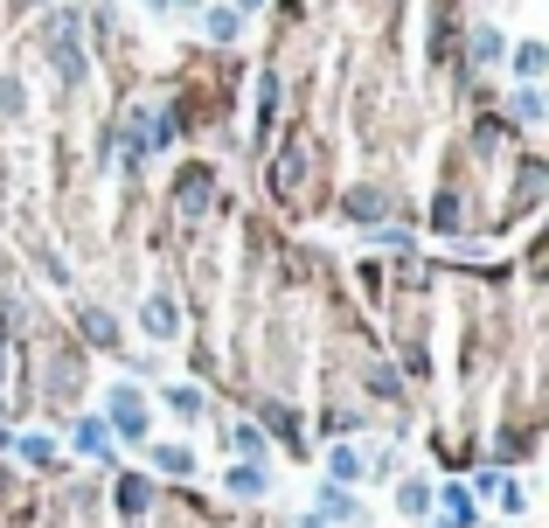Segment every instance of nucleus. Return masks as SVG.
Instances as JSON below:
<instances>
[{
	"label": "nucleus",
	"mask_w": 549,
	"mask_h": 528,
	"mask_svg": "<svg viewBox=\"0 0 549 528\" xmlns=\"http://www.w3.org/2000/svg\"><path fill=\"white\" fill-rule=\"evenodd\" d=\"M153 459H160V473H188V466H195V452H188V445H160Z\"/></svg>",
	"instance_id": "nucleus-12"
},
{
	"label": "nucleus",
	"mask_w": 549,
	"mask_h": 528,
	"mask_svg": "<svg viewBox=\"0 0 549 528\" xmlns=\"http://www.w3.org/2000/svg\"><path fill=\"white\" fill-rule=\"evenodd\" d=\"M105 431H119V438H146V403H139L133 383H112V390H105Z\"/></svg>",
	"instance_id": "nucleus-1"
},
{
	"label": "nucleus",
	"mask_w": 549,
	"mask_h": 528,
	"mask_svg": "<svg viewBox=\"0 0 549 528\" xmlns=\"http://www.w3.org/2000/svg\"><path fill=\"white\" fill-rule=\"evenodd\" d=\"M77 452H91V459H112V431H105V417H84V424H77Z\"/></svg>",
	"instance_id": "nucleus-4"
},
{
	"label": "nucleus",
	"mask_w": 549,
	"mask_h": 528,
	"mask_svg": "<svg viewBox=\"0 0 549 528\" xmlns=\"http://www.w3.org/2000/svg\"><path fill=\"white\" fill-rule=\"evenodd\" d=\"M327 466H334V480H355V473H362V459H355L348 445H334V459H327Z\"/></svg>",
	"instance_id": "nucleus-18"
},
{
	"label": "nucleus",
	"mask_w": 549,
	"mask_h": 528,
	"mask_svg": "<svg viewBox=\"0 0 549 528\" xmlns=\"http://www.w3.org/2000/svg\"><path fill=\"white\" fill-rule=\"evenodd\" d=\"M515 70H522V77L536 84V77L549 70V49H543V42H515Z\"/></svg>",
	"instance_id": "nucleus-6"
},
{
	"label": "nucleus",
	"mask_w": 549,
	"mask_h": 528,
	"mask_svg": "<svg viewBox=\"0 0 549 528\" xmlns=\"http://www.w3.org/2000/svg\"><path fill=\"white\" fill-rule=\"evenodd\" d=\"M501 49H508V42H501V35H494V28H480V35H473V63H494V56H501Z\"/></svg>",
	"instance_id": "nucleus-14"
},
{
	"label": "nucleus",
	"mask_w": 549,
	"mask_h": 528,
	"mask_svg": "<svg viewBox=\"0 0 549 528\" xmlns=\"http://www.w3.org/2000/svg\"><path fill=\"white\" fill-rule=\"evenodd\" d=\"M230 445H237L244 459H258V452H265V431H258V424H237V431H230Z\"/></svg>",
	"instance_id": "nucleus-11"
},
{
	"label": "nucleus",
	"mask_w": 549,
	"mask_h": 528,
	"mask_svg": "<svg viewBox=\"0 0 549 528\" xmlns=\"http://www.w3.org/2000/svg\"><path fill=\"white\" fill-rule=\"evenodd\" d=\"M146 501H153V487H146L139 473H126V480H119V515H126V522H139V515H146Z\"/></svg>",
	"instance_id": "nucleus-5"
},
{
	"label": "nucleus",
	"mask_w": 549,
	"mask_h": 528,
	"mask_svg": "<svg viewBox=\"0 0 549 528\" xmlns=\"http://www.w3.org/2000/svg\"><path fill=\"white\" fill-rule=\"evenodd\" d=\"M244 7H258V0H244Z\"/></svg>",
	"instance_id": "nucleus-21"
},
{
	"label": "nucleus",
	"mask_w": 549,
	"mask_h": 528,
	"mask_svg": "<svg viewBox=\"0 0 549 528\" xmlns=\"http://www.w3.org/2000/svg\"><path fill=\"white\" fill-rule=\"evenodd\" d=\"M397 508H404V515H424V508H431V487H424V480H411V487L397 494Z\"/></svg>",
	"instance_id": "nucleus-13"
},
{
	"label": "nucleus",
	"mask_w": 549,
	"mask_h": 528,
	"mask_svg": "<svg viewBox=\"0 0 549 528\" xmlns=\"http://www.w3.org/2000/svg\"><path fill=\"white\" fill-rule=\"evenodd\" d=\"M167 403H174L181 417H202V390H167Z\"/></svg>",
	"instance_id": "nucleus-19"
},
{
	"label": "nucleus",
	"mask_w": 549,
	"mask_h": 528,
	"mask_svg": "<svg viewBox=\"0 0 549 528\" xmlns=\"http://www.w3.org/2000/svg\"><path fill=\"white\" fill-rule=\"evenodd\" d=\"M209 188H216V174H209V167H188V174L174 181V195H181V209H188V216L209 202Z\"/></svg>",
	"instance_id": "nucleus-3"
},
{
	"label": "nucleus",
	"mask_w": 549,
	"mask_h": 528,
	"mask_svg": "<svg viewBox=\"0 0 549 528\" xmlns=\"http://www.w3.org/2000/svg\"><path fill=\"white\" fill-rule=\"evenodd\" d=\"M14 445H21V459H28V466H49V459H56V445H49V438H14Z\"/></svg>",
	"instance_id": "nucleus-15"
},
{
	"label": "nucleus",
	"mask_w": 549,
	"mask_h": 528,
	"mask_svg": "<svg viewBox=\"0 0 549 528\" xmlns=\"http://www.w3.org/2000/svg\"><path fill=\"white\" fill-rule=\"evenodd\" d=\"M202 21H209V35H216V42H230V35H237V7H209Z\"/></svg>",
	"instance_id": "nucleus-10"
},
{
	"label": "nucleus",
	"mask_w": 549,
	"mask_h": 528,
	"mask_svg": "<svg viewBox=\"0 0 549 528\" xmlns=\"http://www.w3.org/2000/svg\"><path fill=\"white\" fill-rule=\"evenodd\" d=\"M84 334H91L98 348H119V320H112V313H84Z\"/></svg>",
	"instance_id": "nucleus-7"
},
{
	"label": "nucleus",
	"mask_w": 549,
	"mask_h": 528,
	"mask_svg": "<svg viewBox=\"0 0 549 528\" xmlns=\"http://www.w3.org/2000/svg\"><path fill=\"white\" fill-rule=\"evenodd\" d=\"M515 119H522V126H536V119H543V91H536V84H522V91H515Z\"/></svg>",
	"instance_id": "nucleus-8"
},
{
	"label": "nucleus",
	"mask_w": 549,
	"mask_h": 528,
	"mask_svg": "<svg viewBox=\"0 0 549 528\" xmlns=\"http://www.w3.org/2000/svg\"><path fill=\"white\" fill-rule=\"evenodd\" d=\"M320 515H334V522H355V501H348L341 487H320Z\"/></svg>",
	"instance_id": "nucleus-9"
},
{
	"label": "nucleus",
	"mask_w": 549,
	"mask_h": 528,
	"mask_svg": "<svg viewBox=\"0 0 549 528\" xmlns=\"http://www.w3.org/2000/svg\"><path fill=\"white\" fill-rule=\"evenodd\" d=\"M139 327H146L153 341H174V334H181V306H174L167 292H153V299L139 306Z\"/></svg>",
	"instance_id": "nucleus-2"
},
{
	"label": "nucleus",
	"mask_w": 549,
	"mask_h": 528,
	"mask_svg": "<svg viewBox=\"0 0 549 528\" xmlns=\"http://www.w3.org/2000/svg\"><path fill=\"white\" fill-rule=\"evenodd\" d=\"M21 7H35V0H21Z\"/></svg>",
	"instance_id": "nucleus-20"
},
{
	"label": "nucleus",
	"mask_w": 549,
	"mask_h": 528,
	"mask_svg": "<svg viewBox=\"0 0 549 528\" xmlns=\"http://www.w3.org/2000/svg\"><path fill=\"white\" fill-rule=\"evenodd\" d=\"M230 494H265V473H258V466H237V473H230Z\"/></svg>",
	"instance_id": "nucleus-16"
},
{
	"label": "nucleus",
	"mask_w": 549,
	"mask_h": 528,
	"mask_svg": "<svg viewBox=\"0 0 549 528\" xmlns=\"http://www.w3.org/2000/svg\"><path fill=\"white\" fill-rule=\"evenodd\" d=\"M431 223H438V230H459V202L438 195V202H431Z\"/></svg>",
	"instance_id": "nucleus-17"
}]
</instances>
